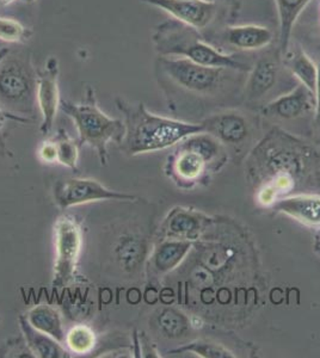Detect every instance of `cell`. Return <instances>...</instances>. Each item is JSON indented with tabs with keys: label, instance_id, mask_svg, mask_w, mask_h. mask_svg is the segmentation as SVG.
I'll return each instance as SVG.
<instances>
[{
	"label": "cell",
	"instance_id": "1",
	"mask_svg": "<svg viewBox=\"0 0 320 358\" xmlns=\"http://www.w3.org/2000/svg\"><path fill=\"white\" fill-rule=\"evenodd\" d=\"M247 184L262 207L299 195H320V147L272 126L245 158Z\"/></svg>",
	"mask_w": 320,
	"mask_h": 358
},
{
	"label": "cell",
	"instance_id": "2",
	"mask_svg": "<svg viewBox=\"0 0 320 358\" xmlns=\"http://www.w3.org/2000/svg\"><path fill=\"white\" fill-rule=\"evenodd\" d=\"M115 103L123 114L126 126L120 146L121 151L130 157L167 150L183 138L203 131L201 123L186 122L153 114L147 110L144 103L133 104L122 98H116Z\"/></svg>",
	"mask_w": 320,
	"mask_h": 358
},
{
	"label": "cell",
	"instance_id": "3",
	"mask_svg": "<svg viewBox=\"0 0 320 358\" xmlns=\"http://www.w3.org/2000/svg\"><path fill=\"white\" fill-rule=\"evenodd\" d=\"M174 147L164 172L182 190L209 183L211 177L221 171L230 159L226 148L206 131L183 138Z\"/></svg>",
	"mask_w": 320,
	"mask_h": 358
},
{
	"label": "cell",
	"instance_id": "4",
	"mask_svg": "<svg viewBox=\"0 0 320 358\" xmlns=\"http://www.w3.org/2000/svg\"><path fill=\"white\" fill-rule=\"evenodd\" d=\"M153 43L159 57H183L199 65L235 69L243 73H247L251 69L235 55L223 53L204 41L196 29L176 20L164 22L157 27Z\"/></svg>",
	"mask_w": 320,
	"mask_h": 358
},
{
	"label": "cell",
	"instance_id": "5",
	"mask_svg": "<svg viewBox=\"0 0 320 358\" xmlns=\"http://www.w3.org/2000/svg\"><path fill=\"white\" fill-rule=\"evenodd\" d=\"M155 71L162 85L170 84L193 97L214 98L237 85L235 69L199 65L183 57H159Z\"/></svg>",
	"mask_w": 320,
	"mask_h": 358
},
{
	"label": "cell",
	"instance_id": "6",
	"mask_svg": "<svg viewBox=\"0 0 320 358\" xmlns=\"http://www.w3.org/2000/svg\"><path fill=\"white\" fill-rule=\"evenodd\" d=\"M60 109L74 120L77 127L78 143L88 145L97 152L102 165H106L108 145H120L126 133V126L122 120L104 114L98 106L94 89L88 87L85 98L81 103L61 101Z\"/></svg>",
	"mask_w": 320,
	"mask_h": 358
},
{
	"label": "cell",
	"instance_id": "7",
	"mask_svg": "<svg viewBox=\"0 0 320 358\" xmlns=\"http://www.w3.org/2000/svg\"><path fill=\"white\" fill-rule=\"evenodd\" d=\"M36 89L37 72L29 60L8 55L0 62V108L18 122H28L25 116H33Z\"/></svg>",
	"mask_w": 320,
	"mask_h": 358
},
{
	"label": "cell",
	"instance_id": "8",
	"mask_svg": "<svg viewBox=\"0 0 320 358\" xmlns=\"http://www.w3.org/2000/svg\"><path fill=\"white\" fill-rule=\"evenodd\" d=\"M200 123L203 131L214 136L226 148L230 158L237 162L246 158L262 138H257L258 129L251 118L232 108L209 115Z\"/></svg>",
	"mask_w": 320,
	"mask_h": 358
},
{
	"label": "cell",
	"instance_id": "9",
	"mask_svg": "<svg viewBox=\"0 0 320 358\" xmlns=\"http://www.w3.org/2000/svg\"><path fill=\"white\" fill-rule=\"evenodd\" d=\"M55 262L53 268L54 288L61 289L72 285L77 278V266L83 246V231L72 215H61L54 224Z\"/></svg>",
	"mask_w": 320,
	"mask_h": 358
},
{
	"label": "cell",
	"instance_id": "10",
	"mask_svg": "<svg viewBox=\"0 0 320 358\" xmlns=\"http://www.w3.org/2000/svg\"><path fill=\"white\" fill-rule=\"evenodd\" d=\"M316 98L314 92L302 84H298L286 94H281L272 102L267 103L260 109V114L265 121L272 122L274 126L291 124L300 122L304 120H314Z\"/></svg>",
	"mask_w": 320,
	"mask_h": 358
},
{
	"label": "cell",
	"instance_id": "11",
	"mask_svg": "<svg viewBox=\"0 0 320 358\" xmlns=\"http://www.w3.org/2000/svg\"><path fill=\"white\" fill-rule=\"evenodd\" d=\"M54 200L61 209L99 201L133 202L137 196L111 190L98 180L90 178H69L59 180L54 187Z\"/></svg>",
	"mask_w": 320,
	"mask_h": 358
},
{
	"label": "cell",
	"instance_id": "12",
	"mask_svg": "<svg viewBox=\"0 0 320 358\" xmlns=\"http://www.w3.org/2000/svg\"><path fill=\"white\" fill-rule=\"evenodd\" d=\"M247 73L242 91V102L253 109L257 106L260 110L262 106L270 102L269 96L279 84L280 65L272 57H260Z\"/></svg>",
	"mask_w": 320,
	"mask_h": 358
},
{
	"label": "cell",
	"instance_id": "13",
	"mask_svg": "<svg viewBox=\"0 0 320 358\" xmlns=\"http://www.w3.org/2000/svg\"><path fill=\"white\" fill-rule=\"evenodd\" d=\"M36 98L37 106L42 116L41 133L48 135L53 129L61 103L57 57H49L43 69L37 71Z\"/></svg>",
	"mask_w": 320,
	"mask_h": 358
},
{
	"label": "cell",
	"instance_id": "14",
	"mask_svg": "<svg viewBox=\"0 0 320 358\" xmlns=\"http://www.w3.org/2000/svg\"><path fill=\"white\" fill-rule=\"evenodd\" d=\"M142 3L160 8L174 20L196 29L208 28L214 21L218 5L215 0H141Z\"/></svg>",
	"mask_w": 320,
	"mask_h": 358
},
{
	"label": "cell",
	"instance_id": "15",
	"mask_svg": "<svg viewBox=\"0 0 320 358\" xmlns=\"http://www.w3.org/2000/svg\"><path fill=\"white\" fill-rule=\"evenodd\" d=\"M206 217L190 209L174 208L162 221L159 229V239H183L194 241L204 228Z\"/></svg>",
	"mask_w": 320,
	"mask_h": 358
},
{
	"label": "cell",
	"instance_id": "16",
	"mask_svg": "<svg viewBox=\"0 0 320 358\" xmlns=\"http://www.w3.org/2000/svg\"><path fill=\"white\" fill-rule=\"evenodd\" d=\"M113 257L122 273L134 275L148 256V241L138 233H125L113 245Z\"/></svg>",
	"mask_w": 320,
	"mask_h": 358
},
{
	"label": "cell",
	"instance_id": "17",
	"mask_svg": "<svg viewBox=\"0 0 320 358\" xmlns=\"http://www.w3.org/2000/svg\"><path fill=\"white\" fill-rule=\"evenodd\" d=\"M193 241L183 239H159L150 255V268L157 276H162L177 268L190 252Z\"/></svg>",
	"mask_w": 320,
	"mask_h": 358
},
{
	"label": "cell",
	"instance_id": "18",
	"mask_svg": "<svg viewBox=\"0 0 320 358\" xmlns=\"http://www.w3.org/2000/svg\"><path fill=\"white\" fill-rule=\"evenodd\" d=\"M276 213L292 217L309 226L320 227V195H299L287 197L272 206Z\"/></svg>",
	"mask_w": 320,
	"mask_h": 358
},
{
	"label": "cell",
	"instance_id": "19",
	"mask_svg": "<svg viewBox=\"0 0 320 358\" xmlns=\"http://www.w3.org/2000/svg\"><path fill=\"white\" fill-rule=\"evenodd\" d=\"M20 331L25 338V345L28 348L34 357L39 358H69L71 357L69 351L66 350L61 343L36 330L30 325L25 315L18 317Z\"/></svg>",
	"mask_w": 320,
	"mask_h": 358
},
{
	"label": "cell",
	"instance_id": "20",
	"mask_svg": "<svg viewBox=\"0 0 320 358\" xmlns=\"http://www.w3.org/2000/svg\"><path fill=\"white\" fill-rule=\"evenodd\" d=\"M225 40L231 47L240 50H258L272 43L274 34L262 25H231L226 29Z\"/></svg>",
	"mask_w": 320,
	"mask_h": 358
},
{
	"label": "cell",
	"instance_id": "21",
	"mask_svg": "<svg viewBox=\"0 0 320 358\" xmlns=\"http://www.w3.org/2000/svg\"><path fill=\"white\" fill-rule=\"evenodd\" d=\"M27 320L36 330L48 334L57 342L64 344L65 342V326L60 312L48 303H41L29 310L25 314Z\"/></svg>",
	"mask_w": 320,
	"mask_h": 358
},
{
	"label": "cell",
	"instance_id": "22",
	"mask_svg": "<svg viewBox=\"0 0 320 358\" xmlns=\"http://www.w3.org/2000/svg\"><path fill=\"white\" fill-rule=\"evenodd\" d=\"M311 0H275L280 23V53L284 57L289 50L293 29L301 13Z\"/></svg>",
	"mask_w": 320,
	"mask_h": 358
},
{
	"label": "cell",
	"instance_id": "23",
	"mask_svg": "<svg viewBox=\"0 0 320 358\" xmlns=\"http://www.w3.org/2000/svg\"><path fill=\"white\" fill-rule=\"evenodd\" d=\"M284 57H286V66L293 77H295L298 82L314 92L318 78V66L312 59L301 48L288 50Z\"/></svg>",
	"mask_w": 320,
	"mask_h": 358
},
{
	"label": "cell",
	"instance_id": "24",
	"mask_svg": "<svg viewBox=\"0 0 320 358\" xmlns=\"http://www.w3.org/2000/svg\"><path fill=\"white\" fill-rule=\"evenodd\" d=\"M154 322L162 336L170 339L183 337L184 334H188L190 327L189 319L181 310L172 307H165L159 310L154 317Z\"/></svg>",
	"mask_w": 320,
	"mask_h": 358
},
{
	"label": "cell",
	"instance_id": "25",
	"mask_svg": "<svg viewBox=\"0 0 320 358\" xmlns=\"http://www.w3.org/2000/svg\"><path fill=\"white\" fill-rule=\"evenodd\" d=\"M64 343L72 354L86 355L94 351L97 344V337L90 326L78 324L69 329Z\"/></svg>",
	"mask_w": 320,
	"mask_h": 358
},
{
	"label": "cell",
	"instance_id": "26",
	"mask_svg": "<svg viewBox=\"0 0 320 358\" xmlns=\"http://www.w3.org/2000/svg\"><path fill=\"white\" fill-rule=\"evenodd\" d=\"M57 143V163L69 167L74 171L78 170V159H79V143L71 138L65 131L57 133L54 138Z\"/></svg>",
	"mask_w": 320,
	"mask_h": 358
},
{
	"label": "cell",
	"instance_id": "27",
	"mask_svg": "<svg viewBox=\"0 0 320 358\" xmlns=\"http://www.w3.org/2000/svg\"><path fill=\"white\" fill-rule=\"evenodd\" d=\"M33 31L13 18L0 16V41L8 43H25Z\"/></svg>",
	"mask_w": 320,
	"mask_h": 358
},
{
	"label": "cell",
	"instance_id": "28",
	"mask_svg": "<svg viewBox=\"0 0 320 358\" xmlns=\"http://www.w3.org/2000/svg\"><path fill=\"white\" fill-rule=\"evenodd\" d=\"M188 352H194L195 355L201 357H235V355H232L231 351L211 343L194 342L169 351L170 355L188 354Z\"/></svg>",
	"mask_w": 320,
	"mask_h": 358
},
{
	"label": "cell",
	"instance_id": "29",
	"mask_svg": "<svg viewBox=\"0 0 320 358\" xmlns=\"http://www.w3.org/2000/svg\"><path fill=\"white\" fill-rule=\"evenodd\" d=\"M316 110H314V120H313V140L316 145L320 147V62L318 65V78H316Z\"/></svg>",
	"mask_w": 320,
	"mask_h": 358
},
{
	"label": "cell",
	"instance_id": "30",
	"mask_svg": "<svg viewBox=\"0 0 320 358\" xmlns=\"http://www.w3.org/2000/svg\"><path fill=\"white\" fill-rule=\"evenodd\" d=\"M39 157L46 164L57 163V143L54 140H48L39 148Z\"/></svg>",
	"mask_w": 320,
	"mask_h": 358
},
{
	"label": "cell",
	"instance_id": "31",
	"mask_svg": "<svg viewBox=\"0 0 320 358\" xmlns=\"http://www.w3.org/2000/svg\"><path fill=\"white\" fill-rule=\"evenodd\" d=\"M8 118H11V120H15L17 121L16 118L11 116V115H8V113H5L1 108H0V129L4 127L5 122H6V120Z\"/></svg>",
	"mask_w": 320,
	"mask_h": 358
},
{
	"label": "cell",
	"instance_id": "32",
	"mask_svg": "<svg viewBox=\"0 0 320 358\" xmlns=\"http://www.w3.org/2000/svg\"><path fill=\"white\" fill-rule=\"evenodd\" d=\"M8 54H10V49L8 48H1L0 49V62L4 60L5 57H8Z\"/></svg>",
	"mask_w": 320,
	"mask_h": 358
},
{
	"label": "cell",
	"instance_id": "33",
	"mask_svg": "<svg viewBox=\"0 0 320 358\" xmlns=\"http://www.w3.org/2000/svg\"><path fill=\"white\" fill-rule=\"evenodd\" d=\"M15 0H0V6H5V5L11 4Z\"/></svg>",
	"mask_w": 320,
	"mask_h": 358
},
{
	"label": "cell",
	"instance_id": "34",
	"mask_svg": "<svg viewBox=\"0 0 320 358\" xmlns=\"http://www.w3.org/2000/svg\"><path fill=\"white\" fill-rule=\"evenodd\" d=\"M23 3H25V4H32V3H34V1H36V0H22Z\"/></svg>",
	"mask_w": 320,
	"mask_h": 358
},
{
	"label": "cell",
	"instance_id": "35",
	"mask_svg": "<svg viewBox=\"0 0 320 358\" xmlns=\"http://www.w3.org/2000/svg\"><path fill=\"white\" fill-rule=\"evenodd\" d=\"M0 320H1V319H0Z\"/></svg>",
	"mask_w": 320,
	"mask_h": 358
}]
</instances>
